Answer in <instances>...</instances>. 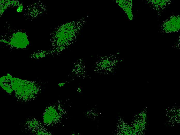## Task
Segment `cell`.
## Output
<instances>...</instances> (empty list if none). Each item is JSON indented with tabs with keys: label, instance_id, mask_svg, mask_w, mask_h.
<instances>
[{
	"label": "cell",
	"instance_id": "cell-1",
	"mask_svg": "<svg viewBox=\"0 0 180 135\" xmlns=\"http://www.w3.org/2000/svg\"><path fill=\"white\" fill-rule=\"evenodd\" d=\"M180 15H172L167 19L161 25L160 29L163 33H170L180 30Z\"/></svg>",
	"mask_w": 180,
	"mask_h": 135
},
{
	"label": "cell",
	"instance_id": "cell-2",
	"mask_svg": "<svg viewBox=\"0 0 180 135\" xmlns=\"http://www.w3.org/2000/svg\"><path fill=\"white\" fill-rule=\"evenodd\" d=\"M148 3L160 15L171 3L169 0H151L147 1Z\"/></svg>",
	"mask_w": 180,
	"mask_h": 135
},
{
	"label": "cell",
	"instance_id": "cell-3",
	"mask_svg": "<svg viewBox=\"0 0 180 135\" xmlns=\"http://www.w3.org/2000/svg\"><path fill=\"white\" fill-rule=\"evenodd\" d=\"M0 84L2 88L9 93L14 90L13 78L9 74L1 78Z\"/></svg>",
	"mask_w": 180,
	"mask_h": 135
},
{
	"label": "cell",
	"instance_id": "cell-4",
	"mask_svg": "<svg viewBox=\"0 0 180 135\" xmlns=\"http://www.w3.org/2000/svg\"><path fill=\"white\" fill-rule=\"evenodd\" d=\"M23 9V6L22 5H20L17 8L16 11L18 12H22Z\"/></svg>",
	"mask_w": 180,
	"mask_h": 135
}]
</instances>
